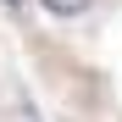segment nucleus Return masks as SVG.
<instances>
[{
  "mask_svg": "<svg viewBox=\"0 0 122 122\" xmlns=\"http://www.w3.org/2000/svg\"><path fill=\"white\" fill-rule=\"evenodd\" d=\"M39 6H45L50 17H83V11H89V0H39Z\"/></svg>",
  "mask_w": 122,
  "mask_h": 122,
  "instance_id": "obj_1",
  "label": "nucleus"
},
{
  "mask_svg": "<svg viewBox=\"0 0 122 122\" xmlns=\"http://www.w3.org/2000/svg\"><path fill=\"white\" fill-rule=\"evenodd\" d=\"M6 11H22V0H6Z\"/></svg>",
  "mask_w": 122,
  "mask_h": 122,
  "instance_id": "obj_2",
  "label": "nucleus"
}]
</instances>
